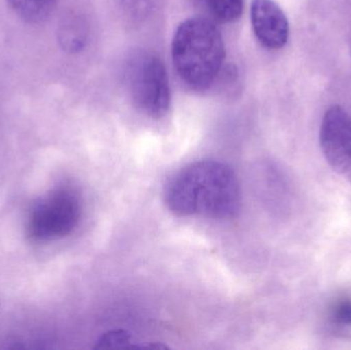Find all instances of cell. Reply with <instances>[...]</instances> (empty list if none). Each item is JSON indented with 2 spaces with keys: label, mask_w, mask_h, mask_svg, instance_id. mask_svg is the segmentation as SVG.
I'll list each match as a JSON object with an SVG mask.
<instances>
[{
  "label": "cell",
  "mask_w": 351,
  "mask_h": 350,
  "mask_svg": "<svg viewBox=\"0 0 351 350\" xmlns=\"http://www.w3.org/2000/svg\"><path fill=\"white\" fill-rule=\"evenodd\" d=\"M165 201L180 217L230 219L241 210L239 179L230 166L206 160L176 173L165 187Z\"/></svg>",
  "instance_id": "6da1fadb"
},
{
  "label": "cell",
  "mask_w": 351,
  "mask_h": 350,
  "mask_svg": "<svg viewBox=\"0 0 351 350\" xmlns=\"http://www.w3.org/2000/svg\"><path fill=\"white\" fill-rule=\"evenodd\" d=\"M82 215L75 192L68 188L51 191L33 207L27 222V234L33 242H51L71 234Z\"/></svg>",
  "instance_id": "277c9868"
},
{
  "label": "cell",
  "mask_w": 351,
  "mask_h": 350,
  "mask_svg": "<svg viewBox=\"0 0 351 350\" xmlns=\"http://www.w3.org/2000/svg\"><path fill=\"white\" fill-rule=\"evenodd\" d=\"M57 1L58 0H8V3L14 14L25 22L37 24L51 16Z\"/></svg>",
  "instance_id": "ba28073f"
},
{
  "label": "cell",
  "mask_w": 351,
  "mask_h": 350,
  "mask_svg": "<svg viewBox=\"0 0 351 350\" xmlns=\"http://www.w3.org/2000/svg\"><path fill=\"white\" fill-rule=\"evenodd\" d=\"M172 58L182 82L194 90L210 88L225 61L220 30L208 18H190L176 29Z\"/></svg>",
  "instance_id": "7a4b0ae2"
},
{
  "label": "cell",
  "mask_w": 351,
  "mask_h": 350,
  "mask_svg": "<svg viewBox=\"0 0 351 350\" xmlns=\"http://www.w3.org/2000/svg\"><path fill=\"white\" fill-rule=\"evenodd\" d=\"M127 86L136 107L152 118H162L171 105L166 65L150 51L137 53L127 68Z\"/></svg>",
  "instance_id": "3957f363"
},
{
  "label": "cell",
  "mask_w": 351,
  "mask_h": 350,
  "mask_svg": "<svg viewBox=\"0 0 351 350\" xmlns=\"http://www.w3.org/2000/svg\"><path fill=\"white\" fill-rule=\"evenodd\" d=\"M251 22L256 38L266 49H282L288 42V18L274 0H252Z\"/></svg>",
  "instance_id": "8992f818"
},
{
  "label": "cell",
  "mask_w": 351,
  "mask_h": 350,
  "mask_svg": "<svg viewBox=\"0 0 351 350\" xmlns=\"http://www.w3.org/2000/svg\"><path fill=\"white\" fill-rule=\"evenodd\" d=\"M330 322L339 329H351V298L341 297L332 304L329 312Z\"/></svg>",
  "instance_id": "30bf717a"
},
{
  "label": "cell",
  "mask_w": 351,
  "mask_h": 350,
  "mask_svg": "<svg viewBox=\"0 0 351 350\" xmlns=\"http://www.w3.org/2000/svg\"><path fill=\"white\" fill-rule=\"evenodd\" d=\"M319 144L329 166L351 184V115L341 106L335 105L326 111Z\"/></svg>",
  "instance_id": "5b68a950"
},
{
  "label": "cell",
  "mask_w": 351,
  "mask_h": 350,
  "mask_svg": "<svg viewBox=\"0 0 351 350\" xmlns=\"http://www.w3.org/2000/svg\"><path fill=\"white\" fill-rule=\"evenodd\" d=\"M60 43L70 53L80 51L86 43V31L80 21L70 20L62 26L60 31Z\"/></svg>",
  "instance_id": "9c48e42d"
},
{
  "label": "cell",
  "mask_w": 351,
  "mask_h": 350,
  "mask_svg": "<svg viewBox=\"0 0 351 350\" xmlns=\"http://www.w3.org/2000/svg\"><path fill=\"white\" fill-rule=\"evenodd\" d=\"M125 10L135 18H144L152 14L162 0H121Z\"/></svg>",
  "instance_id": "8fae6325"
},
{
  "label": "cell",
  "mask_w": 351,
  "mask_h": 350,
  "mask_svg": "<svg viewBox=\"0 0 351 350\" xmlns=\"http://www.w3.org/2000/svg\"><path fill=\"white\" fill-rule=\"evenodd\" d=\"M131 342V335L123 331H114L106 333L97 342L98 349H109V347H127Z\"/></svg>",
  "instance_id": "7c38bea8"
},
{
  "label": "cell",
  "mask_w": 351,
  "mask_h": 350,
  "mask_svg": "<svg viewBox=\"0 0 351 350\" xmlns=\"http://www.w3.org/2000/svg\"><path fill=\"white\" fill-rule=\"evenodd\" d=\"M208 20L229 24L241 18L245 0H198Z\"/></svg>",
  "instance_id": "52a82bcc"
}]
</instances>
